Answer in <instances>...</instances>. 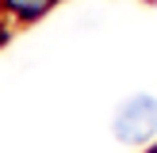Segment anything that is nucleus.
Wrapping results in <instances>:
<instances>
[{"label": "nucleus", "instance_id": "f03ea898", "mask_svg": "<svg viewBox=\"0 0 157 153\" xmlns=\"http://www.w3.org/2000/svg\"><path fill=\"white\" fill-rule=\"evenodd\" d=\"M58 0H4L8 12H15L19 19H35V15H42L46 8H54Z\"/></svg>", "mask_w": 157, "mask_h": 153}, {"label": "nucleus", "instance_id": "f257e3e1", "mask_svg": "<svg viewBox=\"0 0 157 153\" xmlns=\"http://www.w3.org/2000/svg\"><path fill=\"white\" fill-rule=\"evenodd\" d=\"M111 130L119 142L127 145H142L150 142L157 134V99L153 96H130L119 103V111H115L111 119Z\"/></svg>", "mask_w": 157, "mask_h": 153}, {"label": "nucleus", "instance_id": "7ed1b4c3", "mask_svg": "<svg viewBox=\"0 0 157 153\" xmlns=\"http://www.w3.org/2000/svg\"><path fill=\"white\" fill-rule=\"evenodd\" d=\"M150 153H157V149H150Z\"/></svg>", "mask_w": 157, "mask_h": 153}]
</instances>
